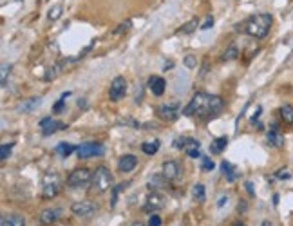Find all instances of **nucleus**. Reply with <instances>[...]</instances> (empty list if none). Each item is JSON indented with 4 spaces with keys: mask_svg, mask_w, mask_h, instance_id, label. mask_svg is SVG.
I'll list each match as a JSON object with an SVG mask.
<instances>
[{
    "mask_svg": "<svg viewBox=\"0 0 293 226\" xmlns=\"http://www.w3.org/2000/svg\"><path fill=\"white\" fill-rule=\"evenodd\" d=\"M223 111V99L215 94H206V92H196L192 96L190 104L183 109L185 116H198L201 119L215 118Z\"/></svg>",
    "mask_w": 293,
    "mask_h": 226,
    "instance_id": "nucleus-1",
    "label": "nucleus"
},
{
    "mask_svg": "<svg viewBox=\"0 0 293 226\" xmlns=\"http://www.w3.org/2000/svg\"><path fill=\"white\" fill-rule=\"evenodd\" d=\"M272 24H274V18L268 13H259V15L252 16L245 22V33L250 35L252 38H266V35L272 29Z\"/></svg>",
    "mask_w": 293,
    "mask_h": 226,
    "instance_id": "nucleus-2",
    "label": "nucleus"
},
{
    "mask_svg": "<svg viewBox=\"0 0 293 226\" xmlns=\"http://www.w3.org/2000/svg\"><path fill=\"white\" fill-rule=\"evenodd\" d=\"M112 172L109 170L107 167H98L96 168V172L92 174V188H94L96 192H107L109 188L114 187V183H112Z\"/></svg>",
    "mask_w": 293,
    "mask_h": 226,
    "instance_id": "nucleus-3",
    "label": "nucleus"
},
{
    "mask_svg": "<svg viewBox=\"0 0 293 226\" xmlns=\"http://www.w3.org/2000/svg\"><path fill=\"white\" fill-rule=\"evenodd\" d=\"M62 190V179L56 172H47L42 178V195L44 199H53Z\"/></svg>",
    "mask_w": 293,
    "mask_h": 226,
    "instance_id": "nucleus-4",
    "label": "nucleus"
},
{
    "mask_svg": "<svg viewBox=\"0 0 293 226\" xmlns=\"http://www.w3.org/2000/svg\"><path fill=\"white\" fill-rule=\"evenodd\" d=\"M92 181V174L89 168H75L67 175V185L71 188H83Z\"/></svg>",
    "mask_w": 293,
    "mask_h": 226,
    "instance_id": "nucleus-5",
    "label": "nucleus"
},
{
    "mask_svg": "<svg viewBox=\"0 0 293 226\" xmlns=\"http://www.w3.org/2000/svg\"><path fill=\"white\" fill-rule=\"evenodd\" d=\"M98 207H96L92 201H76L72 203L71 207V212L76 215V217H82V219H87V217H92L96 214Z\"/></svg>",
    "mask_w": 293,
    "mask_h": 226,
    "instance_id": "nucleus-6",
    "label": "nucleus"
},
{
    "mask_svg": "<svg viewBox=\"0 0 293 226\" xmlns=\"http://www.w3.org/2000/svg\"><path fill=\"white\" fill-rule=\"evenodd\" d=\"M78 158L80 159H87V158H94V156H103L105 154V147L102 143H83L78 147Z\"/></svg>",
    "mask_w": 293,
    "mask_h": 226,
    "instance_id": "nucleus-7",
    "label": "nucleus"
},
{
    "mask_svg": "<svg viewBox=\"0 0 293 226\" xmlns=\"http://www.w3.org/2000/svg\"><path fill=\"white\" fill-rule=\"evenodd\" d=\"M125 92H127V80L123 78V76H116V78L112 80L111 89H109V98H111L112 102H119V99L125 96Z\"/></svg>",
    "mask_w": 293,
    "mask_h": 226,
    "instance_id": "nucleus-8",
    "label": "nucleus"
},
{
    "mask_svg": "<svg viewBox=\"0 0 293 226\" xmlns=\"http://www.w3.org/2000/svg\"><path fill=\"white\" fill-rule=\"evenodd\" d=\"M163 207H165V197H163L159 192H151V194L146 195L143 210H145L146 214H152V212H159Z\"/></svg>",
    "mask_w": 293,
    "mask_h": 226,
    "instance_id": "nucleus-9",
    "label": "nucleus"
},
{
    "mask_svg": "<svg viewBox=\"0 0 293 226\" xmlns=\"http://www.w3.org/2000/svg\"><path fill=\"white\" fill-rule=\"evenodd\" d=\"M40 129H42L44 136H51V134H55L56 131H64V129H67V125L62 121H55V119L47 116V118H44L40 121Z\"/></svg>",
    "mask_w": 293,
    "mask_h": 226,
    "instance_id": "nucleus-10",
    "label": "nucleus"
},
{
    "mask_svg": "<svg viewBox=\"0 0 293 226\" xmlns=\"http://www.w3.org/2000/svg\"><path fill=\"white\" fill-rule=\"evenodd\" d=\"M158 116L165 121H174L179 116V105L178 104H165L158 107Z\"/></svg>",
    "mask_w": 293,
    "mask_h": 226,
    "instance_id": "nucleus-11",
    "label": "nucleus"
},
{
    "mask_svg": "<svg viewBox=\"0 0 293 226\" xmlns=\"http://www.w3.org/2000/svg\"><path fill=\"white\" fill-rule=\"evenodd\" d=\"M60 217H62V210H60V208H45V210L40 214V222L44 226H53Z\"/></svg>",
    "mask_w": 293,
    "mask_h": 226,
    "instance_id": "nucleus-12",
    "label": "nucleus"
},
{
    "mask_svg": "<svg viewBox=\"0 0 293 226\" xmlns=\"http://www.w3.org/2000/svg\"><path fill=\"white\" fill-rule=\"evenodd\" d=\"M163 172L161 174L165 175L168 181H172V179H176L179 174H181V168H179V163L174 161V159H168V161L163 163Z\"/></svg>",
    "mask_w": 293,
    "mask_h": 226,
    "instance_id": "nucleus-13",
    "label": "nucleus"
},
{
    "mask_svg": "<svg viewBox=\"0 0 293 226\" xmlns=\"http://www.w3.org/2000/svg\"><path fill=\"white\" fill-rule=\"evenodd\" d=\"M149 89H151V92L154 96H163V92H165V87H166V82L161 78V76H151L149 78Z\"/></svg>",
    "mask_w": 293,
    "mask_h": 226,
    "instance_id": "nucleus-14",
    "label": "nucleus"
},
{
    "mask_svg": "<svg viewBox=\"0 0 293 226\" xmlns=\"http://www.w3.org/2000/svg\"><path fill=\"white\" fill-rule=\"evenodd\" d=\"M166 183H168V179H166L163 174H154V175H151V179L146 183V187L151 188L152 192H159L166 187Z\"/></svg>",
    "mask_w": 293,
    "mask_h": 226,
    "instance_id": "nucleus-15",
    "label": "nucleus"
},
{
    "mask_svg": "<svg viewBox=\"0 0 293 226\" xmlns=\"http://www.w3.org/2000/svg\"><path fill=\"white\" fill-rule=\"evenodd\" d=\"M138 165V158L136 156H123L118 161V170L119 172H132Z\"/></svg>",
    "mask_w": 293,
    "mask_h": 226,
    "instance_id": "nucleus-16",
    "label": "nucleus"
},
{
    "mask_svg": "<svg viewBox=\"0 0 293 226\" xmlns=\"http://www.w3.org/2000/svg\"><path fill=\"white\" fill-rule=\"evenodd\" d=\"M0 226H26V219L24 215H20V214H9L2 217Z\"/></svg>",
    "mask_w": 293,
    "mask_h": 226,
    "instance_id": "nucleus-17",
    "label": "nucleus"
},
{
    "mask_svg": "<svg viewBox=\"0 0 293 226\" xmlns=\"http://www.w3.org/2000/svg\"><path fill=\"white\" fill-rule=\"evenodd\" d=\"M174 147L179 148V150H190V148H199V141L194 138H178L174 141Z\"/></svg>",
    "mask_w": 293,
    "mask_h": 226,
    "instance_id": "nucleus-18",
    "label": "nucleus"
},
{
    "mask_svg": "<svg viewBox=\"0 0 293 226\" xmlns=\"http://www.w3.org/2000/svg\"><path fill=\"white\" fill-rule=\"evenodd\" d=\"M75 150H78V147H75V145H71V143H58L56 148H55L56 154L62 156V158H69Z\"/></svg>",
    "mask_w": 293,
    "mask_h": 226,
    "instance_id": "nucleus-19",
    "label": "nucleus"
},
{
    "mask_svg": "<svg viewBox=\"0 0 293 226\" xmlns=\"http://www.w3.org/2000/svg\"><path fill=\"white\" fill-rule=\"evenodd\" d=\"M228 145V138H217L210 143V152L212 154H221Z\"/></svg>",
    "mask_w": 293,
    "mask_h": 226,
    "instance_id": "nucleus-20",
    "label": "nucleus"
},
{
    "mask_svg": "<svg viewBox=\"0 0 293 226\" xmlns=\"http://www.w3.org/2000/svg\"><path fill=\"white\" fill-rule=\"evenodd\" d=\"M268 143L270 145H274V147H282V145H284V136H282L279 131H270Z\"/></svg>",
    "mask_w": 293,
    "mask_h": 226,
    "instance_id": "nucleus-21",
    "label": "nucleus"
},
{
    "mask_svg": "<svg viewBox=\"0 0 293 226\" xmlns=\"http://www.w3.org/2000/svg\"><path fill=\"white\" fill-rule=\"evenodd\" d=\"M221 172L226 175L228 181H235V178H237L234 167H232V163H228V161H221Z\"/></svg>",
    "mask_w": 293,
    "mask_h": 226,
    "instance_id": "nucleus-22",
    "label": "nucleus"
},
{
    "mask_svg": "<svg viewBox=\"0 0 293 226\" xmlns=\"http://www.w3.org/2000/svg\"><path fill=\"white\" fill-rule=\"evenodd\" d=\"M141 150H143V154H146V156H154L156 152L159 150V141L156 139V141H146V143H143V145H141Z\"/></svg>",
    "mask_w": 293,
    "mask_h": 226,
    "instance_id": "nucleus-23",
    "label": "nucleus"
},
{
    "mask_svg": "<svg viewBox=\"0 0 293 226\" xmlns=\"http://www.w3.org/2000/svg\"><path fill=\"white\" fill-rule=\"evenodd\" d=\"M69 96H71V92H64V94L60 96V99L58 102H56L55 105H53V112H55V114H62V112H64V109H65V99L69 98Z\"/></svg>",
    "mask_w": 293,
    "mask_h": 226,
    "instance_id": "nucleus-24",
    "label": "nucleus"
},
{
    "mask_svg": "<svg viewBox=\"0 0 293 226\" xmlns=\"http://www.w3.org/2000/svg\"><path fill=\"white\" fill-rule=\"evenodd\" d=\"M40 102H42V99H40V98L26 99L24 104H20V111H22V112H31L33 109L36 107V105H40Z\"/></svg>",
    "mask_w": 293,
    "mask_h": 226,
    "instance_id": "nucleus-25",
    "label": "nucleus"
},
{
    "mask_svg": "<svg viewBox=\"0 0 293 226\" xmlns=\"http://www.w3.org/2000/svg\"><path fill=\"white\" fill-rule=\"evenodd\" d=\"M192 195L198 203H203L205 201V187H203L201 183H196L194 187H192Z\"/></svg>",
    "mask_w": 293,
    "mask_h": 226,
    "instance_id": "nucleus-26",
    "label": "nucleus"
},
{
    "mask_svg": "<svg viewBox=\"0 0 293 226\" xmlns=\"http://www.w3.org/2000/svg\"><path fill=\"white\" fill-rule=\"evenodd\" d=\"M129 187V181L125 183H119V185H116V187H112V199H111V207H116V203H118V194L121 190H125V188Z\"/></svg>",
    "mask_w": 293,
    "mask_h": 226,
    "instance_id": "nucleus-27",
    "label": "nucleus"
},
{
    "mask_svg": "<svg viewBox=\"0 0 293 226\" xmlns=\"http://www.w3.org/2000/svg\"><path fill=\"white\" fill-rule=\"evenodd\" d=\"M281 116L288 125H291L293 123V107L291 105H284V107H281Z\"/></svg>",
    "mask_w": 293,
    "mask_h": 226,
    "instance_id": "nucleus-28",
    "label": "nucleus"
},
{
    "mask_svg": "<svg viewBox=\"0 0 293 226\" xmlns=\"http://www.w3.org/2000/svg\"><path fill=\"white\" fill-rule=\"evenodd\" d=\"M239 56V49L235 47V45H230L228 49H226L225 53H223V60L225 62H230V60H235Z\"/></svg>",
    "mask_w": 293,
    "mask_h": 226,
    "instance_id": "nucleus-29",
    "label": "nucleus"
},
{
    "mask_svg": "<svg viewBox=\"0 0 293 226\" xmlns=\"http://www.w3.org/2000/svg\"><path fill=\"white\" fill-rule=\"evenodd\" d=\"M198 24H199L198 18H192L190 22H188V24H185L181 29H179V33H183V35H190V33L194 31L196 28H198Z\"/></svg>",
    "mask_w": 293,
    "mask_h": 226,
    "instance_id": "nucleus-30",
    "label": "nucleus"
},
{
    "mask_svg": "<svg viewBox=\"0 0 293 226\" xmlns=\"http://www.w3.org/2000/svg\"><path fill=\"white\" fill-rule=\"evenodd\" d=\"M201 168H203V172H210V170H214V168H215V165H214V161L208 158V156H203V158H201Z\"/></svg>",
    "mask_w": 293,
    "mask_h": 226,
    "instance_id": "nucleus-31",
    "label": "nucleus"
},
{
    "mask_svg": "<svg viewBox=\"0 0 293 226\" xmlns=\"http://www.w3.org/2000/svg\"><path fill=\"white\" fill-rule=\"evenodd\" d=\"M62 6H53L51 9H49V13H47V16H49V20H58L60 16H62Z\"/></svg>",
    "mask_w": 293,
    "mask_h": 226,
    "instance_id": "nucleus-32",
    "label": "nucleus"
},
{
    "mask_svg": "<svg viewBox=\"0 0 293 226\" xmlns=\"http://www.w3.org/2000/svg\"><path fill=\"white\" fill-rule=\"evenodd\" d=\"M132 22L131 20H125V22H121V24L118 26V28L114 29V35H121V33H127L129 29H131Z\"/></svg>",
    "mask_w": 293,
    "mask_h": 226,
    "instance_id": "nucleus-33",
    "label": "nucleus"
},
{
    "mask_svg": "<svg viewBox=\"0 0 293 226\" xmlns=\"http://www.w3.org/2000/svg\"><path fill=\"white\" fill-rule=\"evenodd\" d=\"M185 67H188V69H196L198 67V58H196L194 55H188V56H185Z\"/></svg>",
    "mask_w": 293,
    "mask_h": 226,
    "instance_id": "nucleus-34",
    "label": "nucleus"
},
{
    "mask_svg": "<svg viewBox=\"0 0 293 226\" xmlns=\"http://www.w3.org/2000/svg\"><path fill=\"white\" fill-rule=\"evenodd\" d=\"M9 72H11V65H8V64L2 65V76H0V82H2V85H6V82H8Z\"/></svg>",
    "mask_w": 293,
    "mask_h": 226,
    "instance_id": "nucleus-35",
    "label": "nucleus"
},
{
    "mask_svg": "<svg viewBox=\"0 0 293 226\" xmlns=\"http://www.w3.org/2000/svg\"><path fill=\"white\" fill-rule=\"evenodd\" d=\"M11 150H13V145H2V148H0V158L2 159H8L9 156H11Z\"/></svg>",
    "mask_w": 293,
    "mask_h": 226,
    "instance_id": "nucleus-36",
    "label": "nucleus"
},
{
    "mask_svg": "<svg viewBox=\"0 0 293 226\" xmlns=\"http://www.w3.org/2000/svg\"><path fill=\"white\" fill-rule=\"evenodd\" d=\"M199 28H201L203 31H206V29L214 28V18H212V16H206V20H205V22H203L201 26H199Z\"/></svg>",
    "mask_w": 293,
    "mask_h": 226,
    "instance_id": "nucleus-37",
    "label": "nucleus"
},
{
    "mask_svg": "<svg viewBox=\"0 0 293 226\" xmlns=\"http://www.w3.org/2000/svg\"><path fill=\"white\" fill-rule=\"evenodd\" d=\"M149 226H161V217L159 215H151V221H149Z\"/></svg>",
    "mask_w": 293,
    "mask_h": 226,
    "instance_id": "nucleus-38",
    "label": "nucleus"
},
{
    "mask_svg": "<svg viewBox=\"0 0 293 226\" xmlns=\"http://www.w3.org/2000/svg\"><path fill=\"white\" fill-rule=\"evenodd\" d=\"M246 210H248V203L246 201H239V205H237V214H246Z\"/></svg>",
    "mask_w": 293,
    "mask_h": 226,
    "instance_id": "nucleus-39",
    "label": "nucleus"
},
{
    "mask_svg": "<svg viewBox=\"0 0 293 226\" xmlns=\"http://www.w3.org/2000/svg\"><path fill=\"white\" fill-rule=\"evenodd\" d=\"M261 112H262V109L257 107V112H255V114L250 118V123H252V125H257V119H259V116H261Z\"/></svg>",
    "mask_w": 293,
    "mask_h": 226,
    "instance_id": "nucleus-40",
    "label": "nucleus"
},
{
    "mask_svg": "<svg viewBox=\"0 0 293 226\" xmlns=\"http://www.w3.org/2000/svg\"><path fill=\"white\" fill-rule=\"evenodd\" d=\"M186 154L190 156V158H201V152H199V148H190V150H186Z\"/></svg>",
    "mask_w": 293,
    "mask_h": 226,
    "instance_id": "nucleus-41",
    "label": "nucleus"
},
{
    "mask_svg": "<svg viewBox=\"0 0 293 226\" xmlns=\"http://www.w3.org/2000/svg\"><path fill=\"white\" fill-rule=\"evenodd\" d=\"M245 187H246V190H248V194L252 195V197H254L255 190H254V185H252V181H246V183H245Z\"/></svg>",
    "mask_w": 293,
    "mask_h": 226,
    "instance_id": "nucleus-42",
    "label": "nucleus"
},
{
    "mask_svg": "<svg viewBox=\"0 0 293 226\" xmlns=\"http://www.w3.org/2000/svg\"><path fill=\"white\" fill-rule=\"evenodd\" d=\"M226 203H228V195H221V197H219V201H217V208H223Z\"/></svg>",
    "mask_w": 293,
    "mask_h": 226,
    "instance_id": "nucleus-43",
    "label": "nucleus"
},
{
    "mask_svg": "<svg viewBox=\"0 0 293 226\" xmlns=\"http://www.w3.org/2000/svg\"><path fill=\"white\" fill-rule=\"evenodd\" d=\"M277 178L279 179H289V178H291V174H289V172H286V170H279Z\"/></svg>",
    "mask_w": 293,
    "mask_h": 226,
    "instance_id": "nucleus-44",
    "label": "nucleus"
},
{
    "mask_svg": "<svg viewBox=\"0 0 293 226\" xmlns=\"http://www.w3.org/2000/svg\"><path fill=\"white\" fill-rule=\"evenodd\" d=\"M55 76H56V71H55V69H53V67H49V69H47V72H45V80H47V82H49V80L55 78Z\"/></svg>",
    "mask_w": 293,
    "mask_h": 226,
    "instance_id": "nucleus-45",
    "label": "nucleus"
},
{
    "mask_svg": "<svg viewBox=\"0 0 293 226\" xmlns=\"http://www.w3.org/2000/svg\"><path fill=\"white\" fill-rule=\"evenodd\" d=\"M172 67H174V62H172V60H168V62H165V67H163V71H170Z\"/></svg>",
    "mask_w": 293,
    "mask_h": 226,
    "instance_id": "nucleus-46",
    "label": "nucleus"
},
{
    "mask_svg": "<svg viewBox=\"0 0 293 226\" xmlns=\"http://www.w3.org/2000/svg\"><path fill=\"white\" fill-rule=\"evenodd\" d=\"M206 71H208V60H205V62H203V71H201V74H205Z\"/></svg>",
    "mask_w": 293,
    "mask_h": 226,
    "instance_id": "nucleus-47",
    "label": "nucleus"
},
{
    "mask_svg": "<svg viewBox=\"0 0 293 226\" xmlns=\"http://www.w3.org/2000/svg\"><path fill=\"white\" fill-rule=\"evenodd\" d=\"M78 105H80V107H85V105H87V102H85V99H78Z\"/></svg>",
    "mask_w": 293,
    "mask_h": 226,
    "instance_id": "nucleus-48",
    "label": "nucleus"
},
{
    "mask_svg": "<svg viewBox=\"0 0 293 226\" xmlns=\"http://www.w3.org/2000/svg\"><path fill=\"white\" fill-rule=\"evenodd\" d=\"M274 205H279V194L274 195Z\"/></svg>",
    "mask_w": 293,
    "mask_h": 226,
    "instance_id": "nucleus-49",
    "label": "nucleus"
},
{
    "mask_svg": "<svg viewBox=\"0 0 293 226\" xmlns=\"http://www.w3.org/2000/svg\"><path fill=\"white\" fill-rule=\"evenodd\" d=\"M262 226H274V224H272L270 221H264V222H262Z\"/></svg>",
    "mask_w": 293,
    "mask_h": 226,
    "instance_id": "nucleus-50",
    "label": "nucleus"
},
{
    "mask_svg": "<svg viewBox=\"0 0 293 226\" xmlns=\"http://www.w3.org/2000/svg\"><path fill=\"white\" fill-rule=\"evenodd\" d=\"M232 226H246V224H245V222H234Z\"/></svg>",
    "mask_w": 293,
    "mask_h": 226,
    "instance_id": "nucleus-51",
    "label": "nucleus"
},
{
    "mask_svg": "<svg viewBox=\"0 0 293 226\" xmlns=\"http://www.w3.org/2000/svg\"><path fill=\"white\" fill-rule=\"evenodd\" d=\"M131 226H145V224H141V222H132Z\"/></svg>",
    "mask_w": 293,
    "mask_h": 226,
    "instance_id": "nucleus-52",
    "label": "nucleus"
}]
</instances>
